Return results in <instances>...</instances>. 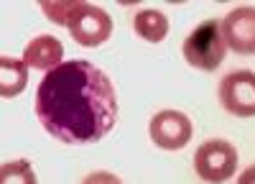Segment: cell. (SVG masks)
<instances>
[{"label":"cell","mask_w":255,"mask_h":184,"mask_svg":"<svg viewBox=\"0 0 255 184\" xmlns=\"http://www.w3.org/2000/svg\"><path fill=\"white\" fill-rule=\"evenodd\" d=\"M36 115L56 141L87 146L115 128L118 95L110 77L92 61L72 59L38 82Z\"/></svg>","instance_id":"obj_1"},{"label":"cell","mask_w":255,"mask_h":184,"mask_svg":"<svg viewBox=\"0 0 255 184\" xmlns=\"http://www.w3.org/2000/svg\"><path fill=\"white\" fill-rule=\"evenodd\" d=\"M227 54V44L222 36V20H204L184 41V59L191 67L215 72Z\"/></svg>","instance_id":"obj_2"},{"label":"cell","mask_w":255,"mask_h":184,"mask_svg":"<svg viewBox=\"0 0 255 184\" xmlns=\"http://www.w3.org/2000/svg\"><path fill=\"white\" fill-rule=\"evenodd\" d=\"M194 167L204 182L222 184L238 169V151L230 141H220V138L207 141L194 154Z\"/></svg>","instance_id":"obj_3"},{"label":"cell","mask_w":255,"mask_h":184,"mask_svg":"<svg viewBox=\"0 0 255 184\" xmlns=\"http://www.w3.org/2000/svg\"><path fill=\"white\" fill-rule=\"evenodd\" d=\"M72 38L82 46H100L110 38L113 33V20L97 5L90 3H79V8L72 13L69 23H67Z\"/></svg>","instance_id":"obj_4"},{"label":"cell","mask_w":255,"mask_h":184,"mask_svg":"<svg viewBox=\"0 0 255 184\" xmlns=\"http://www.w3.org/2000/svg\"><path fill=\"white\" fill-rule=\"evenodd\" d=\"M220 102L222 108L238 118L255 115V72L240 69L220 82Z\"/></svg>","instance_id":"obj_5"},{"label":"cell","mask_w":255,"mask_h":184,"mask_svg":"<svg viewBox=\"0 0 255 184\" xmlns=\"http://www.w3.org/2000/svg\"><path fill=\"white\" fill-rule=\"evenodd\" d=\"M148 133L158 149L179 151L191 141V120L179 110H161L151 118Z\"/></svg>","instance_id":"obj_6"},{"label":"cell","mask_w":255,"mask_h":184,"mask_svg":"<svg viewBox=\"0 0 255 184\" xmlns=\"http://www.w3.org/2000/svg\"><path fill=\"white\" fill-rule=\"evenodd\" d=\"M225 44L235 54H255V8L240 5L222 20Z\"/></svg>","instance_id":"obj_7"},{"label":"cell","mask_w":255,"mask_h":184,"mask_svg":"<svg viewBox=\"0 0 255 184\" xmlns=\"http://www.w3.org/2000/svg\"><path fill=\"white\" fill-rule=\"evenodd\" d=\"M61 56H64V44L54 36H36L23 51L26 67L44 69V72L56 69L61 64Z\"/></svg>","instance_id":"obj_8"},{"label":"cell","mask_w":255,"mask_h":184,"mask_svg":"<svg viewBox=\"0 0 255 184\" xmlns=\"http://www.w3.org/2000/svg\"><path fill=\"white\" fill-rule=\"evenodd\" d=\"M28 85V67L23 59H10V56H3L0 59V95L5 100L8 97H15L26 90Z\"/></svg>","instance_id":"obj_9"},{"label":"cell","mask_w":255,"mask_h":184,"mask_svg":"<svg viewBox=\"0 0 255 184\" xmlns=\"http://www.w3.org/2000/svg\"><path fill=\"white\" fill-rule=\"evenodd\" d=\"M135 33L151 44H158V41L166 38L168 33V18L161 13V10H153V8H145V10H138L135 13Z\"/></svg>","instance_id":"obj_10"},{"label":"cell","mask_w":255,"mask_h":184,"mask_svg":"<svg viewBox=\"0 0 255 184\" xmlns=\"http://www.w3.org/2000/svg\"><path fill=\"white\" fill-rule=\"evenodd\" d=\"M0 184H36V174L31 161L18 159L0 167Z\"/></svg>","instance_id":"obj_11"},{"label":"cell","mask_w":255,"mask_h":184,"mask_svg":"<svg viewBox=\"0 0 255 184\" xmlns=\"http://www.w3.org/2000/svg\"><path fill=\"white\" fill-rule=\"evenodd\" d=\"M79 3L82 0H59V3H51V0H41V10H44L54 23H59V26H67L69 23V18H72V13L79 8Z\"/></svg>","instance_id":"obj_12"},{"label":"cell","mask_w":255,"mask_h":184,"mask_svg":"<svg viewBox=\"0 0 255 184\" xmlns=\"http://www.w3.org/2000/svg\"><path fill=\"white\" fill-rule=\"evenodd\" d=\"M82 184H123L115 174H110V172H95V174H90L87 179H84Z\"/></svg>","instance_id":"obj_13"},{"label":"cell","mask_w":255,"mask_h":184,"mask_svg":"<svg viewBox=\"0 0 255 184\" xmlns=\"http://www.w3.org/2000/svg\"><path fill=\"white\" fill-rule=\"evenodd\" d=\"M238 184H255V167H248V169L240 174Z\"/></svg>","instance_id":"obj_14"}]
</instances>
